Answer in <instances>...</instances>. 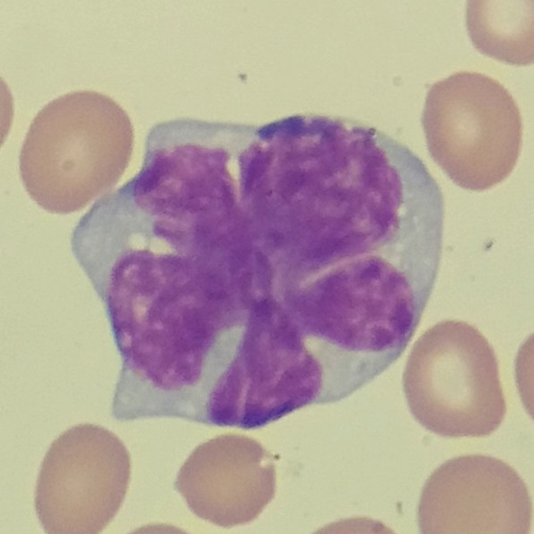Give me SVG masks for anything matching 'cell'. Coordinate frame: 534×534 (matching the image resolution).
<instances>
[{
  "label": "cell",
  "instance_id": "3",
  "mask_svg": "<svg viewBox=\"0 0 534 534\" xmlns=\"http://www.w3.org/2000/svg\"><path fill=\"white\" fill-rule=\"evenodd\" d=\"M421 123L431 157L462 188L489 189L517 163L519 107L501 83L485 74L460 71L433 83Z\"/></svg>",
  "mask_w": 534,
  "mask_h": 534
},
{
  "label": "cell",
  "instance_id": "4",
  "mask_svg": "<svg viewBox=\"0 0 534 534\" xmlns=\"http://www.w3.org/2000/svg\"><path fill=\"white\" fill-rule=\"evenodd\" d=\"M528 488L504 461L481 454L452 458L427 478L417 507L422 533H529Z\"/></svg>",
  "mask_w": 534,
  "mask_h": 534
},
{
  "label": "cell",
  "instance_id": "7",
  "mask_svg": "<svg viewBox=\"0 0 534 534\" xmlns=\"http://www.w3.org/2000/svg\"><path fill=\"white\" fill-rule=\"evenodd\" d=\"M257 264L259 278L261 279L263 285H267V283L270 282L271 269L267 258L259 252L257 254Z\"/></svg>",
  "mask_w": 534,
  "mask_h": 534
},
{
  "label": "cell",
  "instance_id": "6",
  "mask_svg": "<svg viewBox=\"0 0 534 534\" xmlns=\"http://www.w3.org/2000/svg\"><path fill=\"white\" fill-rule=\"evenodd\" d=\"M469 1L467 27L475 47L482 53L512 65L533 61L532 9L526 3Z\"/></svg>",
  "mask_w": 534,
  "mask_h": 534
},
{
  "label": "cell",
  "instance_id": "8",
  "mask_svg": "<svg viewBox=\"0 0 534 534\" xmlns=\"http://www.w3.org/2000/svg\"><path fill=\"white\" fill-rule=\"evenodd\" d=\"M255 311L258 317L265 318L271 312V305L268 301H263L258 303Z\"/></svg>",
  "mask_w": 534,
  "mask_h": 534
},
{
  "label": "cell",
  "instance_id": "1",
  "mask_svg": "<svg viewBox=\"0 0 534 534\" xmlns=\"http://www.w3.org/2000/svg\"><path fill=\"white\" fill-rule=\"evenodd\" d=\"M134 147L125 109L95 91L64 94L33 118L19 157L24 188L53 214H69L114 187Z\"/></svg>",
  "mask_w": 534,
  "mask_h": 534
},
{
  "label": "cell",
  "instance_id": "2",
  "mask_svg": "<svg viewBox=\"0 0 534 534\" xmlns=\"http://www.w3.org/2000/svg\"><path fill=\"white\" fill-rule=\"evenodd\" d=\"M414 418L444 437H484L506 414L495 351L474 326L445 320L415 342L402 378Z\"/></svg>",
  "mask_w": 534,
  "mask_h": 534
},
{
  "label": "cell",
  "instance_id": "5",
  "mask_svg": "<svg viewBox=\"0 0 534 534\" xmlns=\"http://www.w3.org/2000/svg\"><path fill=\"white\" fill-rule=\"evenodd\" d=\"M176 487L199 517L232 526L254 519L273 497L275 468L253 439L222 435L193 451Z\"/></svg>",
  "mask_w": 534,
  "mask_h": 534
}]
</instances>
